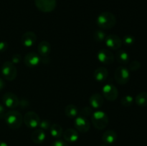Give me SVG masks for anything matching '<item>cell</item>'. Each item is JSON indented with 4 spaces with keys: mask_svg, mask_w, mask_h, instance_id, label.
Wrapping results in <instances>:
<instances>
[{
    "mask_svg": "<svg viewBox=\"0 0 147 146\" xmlns=\"http://www.w3.org/2000/svg\"><path fill=\"white\" fill-rule=\"evenodd\" d=\"M96 24L102 29H111L116 24V18L109 11H103L98 16Z\"/></svg>",
    "mask_w": 147,
    "mask_h": 146,
    "instance_id": "1",
    "label": "cell"
},
{
    "mask_svg": "<svg viewBox=\"0 0 147 146\" xmlns=\"http://www.w3.org/2000/svg\"><path fill=\"white\" fill-rule=\"evenodd\" d=\"M4 120L7 125L11 129H18L23 123V116L17 110H10L6 113Z\"/></svg>",
    "mask_w": 147,
    "mask_h": 146,
    "instance_id": "2",
    "label": "cell"
},
{
    "mask_svg": "<svg viewBox=\"0 0 147 146\" xmlns=\"http://www.w3.org/2000/svg\"><path fill=\"white\" fill-rule=\"evenodd\" d=\"M91 122L95 128L103 130L109 124V119L106 113L98 110L93 113L91 115Z\"/></svg>",
    "mask_w": 147,
    "mask_h": 146,
    "instance_id": "3",
    "label": "cell"
},
{
    "mask_svg": "<svg viewBox=\"0 0 147 146\" xmlns=\"http://www.w3.org/2000/svg\"><path fill=\"white\" fill-rule=\"evenodd\" d=\"M1 73L6 80L12 81L17 77V70L11 62L6 61L1 67Z\"/></svg>",
    "mask_w": 147,
    "mask_h": 146,
    "instance_id": "4",
    "label": "cell"
},
{
    "mask_svg": "<svg viewBox=\"0 0 147 146\" xmlns=\"http://www.w3.org/2000/svg\"><path fill=\"white\" fill-rule=\"evenodd\" d=\"M114 78L118 84L124 85L130 80L129 70L123 66L117 67L114 73Z\"/></svg>",
    "mask_w": 147,
    "mask_h": 146,
    "instance_id": "5",
    "label": "cell"
},
{
    "mask_svg": "<svg viewBox=\"0 0 147 146\" xmlns=\"http://www.w3.org/2000/svg\"><path fill=\"white\" fill-rule=\"evenodd\" d=\"M34 4L40 11L44 13L53 11L57 5L56 0H34Z\"/></svg>",
    "mask_w": 147,
    "mask_h": 146,
    "instance_id": "6",
    "label": "cell"
},
{
    "mask_svg": "<svg viewBox=\"0 0 147 146\" xmlns=\"http://www.w3.org/2000/svg\"><path fill=\"white\" fill-rule=\"evenodd\" d=\"M40 121V116L32 111L27 112L23 117V122L30 128H36L39 127Z\"/></svg>",
    "mask_w": 147,
    "mask_h": 146,
    "instance_id": "7",
    "label": "cell"
},
{
    "mask_svg": "<svg viewBox=\"0 0 147 146\" xmlns=\"http://www.w3.org/2000/svg\"><path fill=\"white\" fill-rule=\"evenodd\" d=\"M74 126L76 130L80 133H87L90 127L89 120L83 116H77L74 120Z\"/></svg>",
    "mask_w": 147,
    "mask_h": 146,
    "instance_id": "8",
    "label": "cell"
},
{
    "mask_svg": "<svg viewBox=\"0 0 147 146\" xmlns=\"http://www.w3.org/2000/svg\"><path fill=\"white\" fill-rule=\"evenodd\" d=\"M103 96L109 101H115L119 96V91L116 86L111 84H107L103 87Z\"/></svg>",
    "mask_w": 147,
    "mask_h": 146,
    "instance_id": "9",
    "label": "cell"
},
{
    "mask_svg": "<svg viewBox=\"0 0 147 146\" xmlns=\"http://www.w3.org/2000/svg\"><path fill=\"white\" fill-rule=\"evenodd\" d=\"M106 44L110 50H117L122 46V40L118 35L114 34H111L106 36L105 39Z\"/></svg>",
    "mask_w": 147,
    "mask_h": 146,
    "instance_id": "10",
    "label": "cell"
},
{
    "mask_svg": "<svg viewBox=\"0 0 147 146\" xmlns=\"http://www.w3.org/2000/svg\"><path fill=\"white\" fill-rule=\"evenodd\" d=\"M2 101L4 106L10 109H14L19 106L20 100L13 92H7L3 95Z\"/></svg>",
    "mask_w": 147,
    "mask_h": 146,
    "instance_id": "11",
    "label": "cell"
},
{
    "mask_svg": "<svg viewBox=\"0 0 147 146\" xmlns=\"http://www.w3.org/2000/svg\"><path fill=\"white\" fill-rule=\"evenodd\" d=\"M98 60L104 64H111L114 62V55L109 50L103 49L99 50L97 54Z\"/></svg>",
    "mask_w": 147,
    "mask_h": 146,
    "instance_id": "12",
    "label": "cell"
},
{
    "mask_svg": "<svg viewBox=\"0 0 147 146\" xmlns=\"http://www.w3.org/2000/svg\"><path fill=\"white\" fill-rule=\"evenodd\" d=\"M40 62H41V58L39 56V54L34 52L27 53L24 58V62L25 65L27 67H30V68L37 67L40 64Z\"/></svg>",
    "mask_w": 147,
    "mask_h": 146,
    "instance_id": "13",
    "label": "cell"
},
{
    "mask_svg": "<svg viewBox=\"0 0 147 146\" xmlns=\"http://www.w3.org/2000/svg\"><path fill=\"white\" fill-rule=\"evenodd\" d=\"M37 41V36L33 31H27L22 35L21 42L26 47H31Z\"/></svg>",
    "mask_w": 147,
    "mask_h": 146,
    "instance_id": "14",
    "label": "cell"
},
{
    "mask_svg": "<svg viewBox=\"0 0 147 146\" xmlns=\"http://www.w3.org/2000/svg\"><path fill=\"white\" fill-rule=\"evenodd\" d=\"M89 102H90V107L94 109H98L103 106L104 103L103 95H101L99 93H95L90 96L89 99Z\"/></svg>",
    "mask_w": 147,
    "mask_h": 146,
    "instance_id": "15",
    "label": "cell"
},
{
    "mask_svg": "<svg viewBox=\"0 0 147 146\" xmlns=\"http://www.w3.org/2000/svg\"><path fill=\"white\" fill-rule=\"evenodd\" d=\"M65 140L68 143H74L76 142L79 138L78 132L73 128H67L63 132V134Z\"/></svg>",
    "mask_w": 147,
    "mask_h": 146,
    "instance_id": "16",
    "label": "cell"
},
{
    "mask_svg": "<svg viewBox=\"0 0 147 146\" xmlns=\"http://www.w3.org/2000/svg\"><path fill=\"white\" fill-rule=\"evenodd\" d=\"M117 140V133L113 130H108L102 135V140L106 145L114 143Z\"/></svg>",
    "mask_w": 147,
    "mask_h": 146,
    "instance_id": "17",
    "label": "cell"
},
{
    "mask_svg": "<svg viewBox=\"0 0 147 146\" xmlns=\"http://www.w3.org/2000/svg\"><path fill=\"white\" fill-rule=\"evenodd\" d=\"M37 50H38L39 54L42 57H48L50 52H51V45L47 41L43 40L38 44Z\"/></svg>",
    "mask_w": 147,
    "mask_h": 146,
    "instance_id": "18",
    "label": "cell"
},
{
    "mask_svg": "<svg viewBox=\"0 0 147 146\" xmlns=\"http://www.w3.org/2000/svg\"><path fill=\"white\" fill-rule=\"evenodd\" d=\"M46 134L42 129H37L34 130L31 135V139L35 144H41L45 140Z\"/></svg>",
    "mask_w": 147,
    "mask_h": 146,
    "instance_id": "19",
    "label": "cell"
},
{
    "mask_svg": "<svg viewBox=\"0 0 147 146\" xmlns=\"http://www.w3.org/2000/svg\"><path fill=\"white\" fill-rule=\"evenodd\" d=\"M94 78L98 82H103L109 77V70L103 67H98L94 71Z\"/></svg>",
    "mask_w": 147,
    "mask_h": 146,
    "instance_id": "20",
    "label": "cell"
},
{
    "mask_svg": "<svg viewBox=\"0 0 147 146\" xmlns=\"http://www.w3.org/2000/svg\"><path fill=\"white\" fill-rule=\"evenodd\" d=\"M116 57L118 62L121 64H127L130 61L129 54L123 50H120L117 51L116 54Z\"/></svg>",
    "mask_w": 147,
    "mask_h": 146,
    "instance_id": "21",
    "label": "cell"
},
{
    "mask_svg": "<svg viewBox=\"0 0 147 146\" xmlns=\"http://www.w3.org/2000/svg\"><path fill=\"white\" fill-rule=\"evenodd\" d=\"M65 113L66 116H67L69 118L75 119L78 115L79 110L76 105L70 104L66 106L65 109Z\"/></svg>",
    "mask_w": 147,
    "mask_h": 146,
    "instance_id": "22",
    "label": "cell"
},
{
    "mask_svg": "<svg viewBox=\"0 0 147 146\" xmlns=\"http://www.w3.org/2000/svg\"><path fill=\"white\" fill-rule=\"evenodd\" d=\"M50 133L55 138H60L63 134V127L59 124H53L50 128Z\"/></svg>",
    "mask_w": 147,
    "mask_h": 146,
    "instance_id": "23",
    "label": "cell"
},
{
    "mask_svg": "<svg viewBox=\"0 0 147 146\" xmlns=\"http://www.w3.org/2000/svg\"><path fill=\"white\" fill-rule=\"evenodd\" d=\"M135 102L138 106L144 107L147 106V92H142L139 93L135 98Z\"/></svg>",
    "mask_w": 147,
    "mask_h": 146,
    "instance_id": "24",
    "label": "cell"
},
{
    "mask_svg": "<svg viewBox=\"0 0 147 146\" xmlns=\"http://www.w3.org/2000/svg\"><path fill=\"white\" fill-rule=\"evenodd\" d=\"M134 102V98L131 95H125L121 99V104L123 107H130Z\"/></svg>",
    "mask_w": 147,
    "mask_h": 146,
    "instance_id": "25",
    "label": "cell"
},
{
    "mask_svg": "<svg viewBox=\"0 0 147 146\" xmlns=\"http://www.w3.org/2000/svg\"><path fill=\"white\" fill-rule=\"evenodd\" d=\"M106 37V33L103 31H102V30H97V31H95L94 34H93V39H94L96 42H99L105 40Z\"/></svg>",
    "mask_w": 147,
    "mask_h": 146,
    "instance_id": "26",
    "label": "cell"
},
{
    "mask_svg": "<svg viewBox=\"0 0 147 146\" xmlns=\"http://www.w3.org/2000/svg\"><path fill=\"white\" fill-rule=\"evenodd\" d=\"M122 42H123V44H126V45L131 46L132 45V44H134V43L135 42V38L134 37H133L132 35L127 34V35L123 37Z\"/></svg>",
    "mask_w": 147,
    "mask_h": 146,
    "instance_id": "27",
    "label": "cell"
},
{
    "mask_svg": "<svg viewBox=\"0 0 147 146\" xmlns=\"http://www.w3.org/2000/svg\"><path fill=\"white\" fill-rule=\"evenodd\" d=\"M141 66H142V64L138 60H134V61L131 62L129 64V70L133 72L137 71L141 68Z\"/></svg>",
    "mask_w": 147,
    "mask_h": 146,
    "instance_id": "28",
    "label": "cell"
},
{
    "mask_svg": "<svg viewBox=\"0 0 147 146\" xmlns=\"http://www.w3.org/2000/svg\"><path fill=\"white\" fill-rule=\"evenodd\" d=\"M39 127H40V129L45 130H50V127H51V123H50V120H44L40 121V125H39Z\"/></svg>",
    "mask_w": 147,
    "mask_h": 146,
    "instance_id": "29",
    "label": "cell"
},
{
    "mask_svg": "<svg viewBox=\"0 0 147 146\" xmlns=\"http://www.w3.org/2000/svg\"><path fill=\"white\" fill-rule=\"evenodd\" d=\"M93 112L92 110L91 107H85L80 111V115L83 116V117H89V116H91L93 115Z\"/></svg>",
    "mask_w": 147,
    "mask_h": 146,
    "instance_id": "30",
    "label": "cell"
},
{
    "mask_svg": "<svg viewBox=\"0 0 147 146\" xmlns=\"http://www.w3.org/2000/svg\"><path fill=\"white\" fill-rule=\"evenodd\" d=\"M22 57L20 54H15L11 57V62L13 64H18L21 62Z\"/></svg>",
    "mask_w": 147,
    "mask_h": 146,
    "instance_id": "31",
    "label": "cell"
},
{
    "mask_svg": "<svg viewBox=\"0 0 147 146\" xmlns=\"http://www.w3.org/2000/svg\"><path fill=\"white\" fill-rule=\"evenodd\" d=\"M9 47V44L7 42L1 41L0 42V52H4L7 50Z\"/></svg>",
    "mask_w": 147,
    "mask_h": 146,
    "instance_id": "32",
    "label": "cell"
},
{
    "mask_svg": "<svg viewBox=\"0 0 147 146\" xmlns=\"http://www.w3.org/2000/svg\"><path fill=\"white\" fill-rule=\"evenodd\" d=\"M50 146H68V145L62 140H57L53 142Z\"/></svg>",
    "mask_w": 147,
    "mask_h": 146,
    "instance_id": "33",
    "label": "cell"
},
{
    "mask_svg": "<svg viewBox=\"0 0 147 146\" xmlns=\"http://www.w3.org/2000/svg\"><path fill=\"white\" fill-rule=\"evenodd\" d=\"M19 105L21 107V108H25L27 106L29 105V102L27 100H24V99H22L21 100H20V102H19Z\"/></svg>",
    "mask_w": 147,
    "mask_h": 146,
    "instance_id": "34",
    "label": "cell"
},
{
    "mask_svg": "<svg viewBox=\"0 0 147 146\" xmlns=\"http://www.w3.org/2000/svg\"><path fill=\"white\" fill-rule=\"evenodd\" d=\"M6 115L5 112V106L3 105L2 104L0 103V119L4 118V116Z\"/></svg>",
    "mask_w": 147,
    "mask_h": 146,
    "instance_id": "35",
    "label": "cell"
},
{
    "mask_svg": "<svg viewBox=\"0 0 147 146\" xmlns=\"http://www.w3.org/2000/svg\"><path fill=\"white\" fill-rule=\"evenodd\" d=\"M4 87H5V82H4L3 79L0 77V91H1L4 88Z\"/></svg>",
    "mask_w": 147,
    "mask_h": 146,
    "instance_id": "36",
    "label": "cell"
},
{
    "mask_svg": "<svg viewBox=\"0 0 147 146\" xmlns=\"http://www.w3.org/2000/svg\"><path fill=\"white\" fill-rule=\"evenodd\" d=\"M0 146H8V145H7L5 142L1 141V140H0Z\"/></svg>",
    "mask_w": 147,
    "mask_h": 146,
    "instance_id": "37",
    "label": "cell"
},
{
    "mask_svg": "<svg viewBox=\"0 0 147 146\" xmlns=\"http://www.w3.org/2000/svg\"><path fill=\"white\" fill-rule=\"evenodd\" d=\"M100 146H108V145H101Z\"/></svg>",
    "mask_w": 147,
    "mask_h": 146,
    "instance_id": "38",
    "label": "cell"
}]
</instances>
